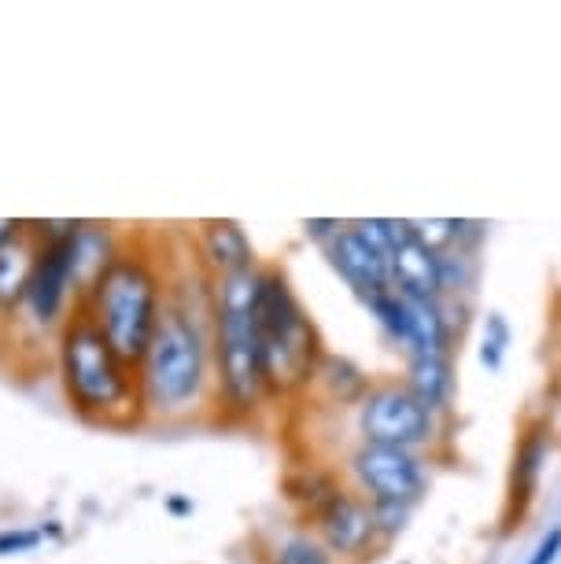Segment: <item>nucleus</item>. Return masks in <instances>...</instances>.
Segmentation results:
<instances>
[{"mask_svg":"<svg viewBox=\"0 0 561 564\" xmlns=\"http://www.w3.org/2000/svg\"><path fill=\"white\" fill-rule=\"evenodd\" d=\"M196 262L211 281L259 265L245 226H240V221H229V218L204 221V226L196 229Z\"/></svg>","mask_w":561,"mask_h":564,"instance_id":"f8f14e48","label":"nucleus"},{"mask_svg":"<svg viewBox=\"0 0 561 564\" xmlns=\"http://www.w3.org/2000/svg\"><path fill=\"white\" fill-rule=\"evenodd\" d=\"M126 232L130 229L115 226V221L78 218V226H74L71 240H67V254H71V270H74V281H78L82 295H86L89 284L111 265V259L122 248Z\"/></svg>","mask_w":561,"mask_h":564,"instance_id":"ddd939ff","label":"nucleus"},{"mask_svg":"<svg viewBox=\"0 0 561 564\" xmlns=\"http://www.w3.org/2000/svg\"><path fill=\"white\" fill-rule=\"evenodd\" d=\"M166 303V259L141 232H126L119 254L82 295L78 311L137 369Z\"/></svg>","mask_w":561,"mask_h":564,"instance_id":"7ed1b4c3","label":"nucleus"},{"mask_svg":"<svg viewBox=\"0 0 561 564\" xmlns=\"http://www.w3.org/2000/svg\"><path fill=\"white\" fill-rule=\"evenodd\" d=\"M259 355L270 395H295L317 377L322 339L292 284L278 270H262L259 295Z\"/></svg>","mask_w":561,"mask_h":564,"instance_id":"39448f33","label":"nucleus"},{"mask_svg":"<svg viewBox=\"0 0 561 564\" xmlns=\"http://www.w3.org/2000/svg\"><path fill=\"white\" fill-rule=\"evenodd\" d=\"M410 391L425 402L429 410L443 406L451 395V369L443 355H414L410 358Z\"/></svg>","mask_w":561,"mask_h":564,"instance_id":"2eb2a0df","label":"nucleus"},{"mask_svg":"<svg viewBox=\"0 0 561 564\" xmlns=\"http://www.w3.org/2000/svg\"><path fill=\"white\" fill-rule=\"evenodd\" d=\"M34 254H37V240L30 232V221L23 226V232H15L8 243H0V347L4 350H8V336H12L15 314L23 306L30 270H34Z\"/></svg>","mask_w":561,"mask_h":564,"instance_id":"4468645a","label":"nucleus"},{"mask_svg":"<svg viewBox=\"0 0 561 564\" xmlns=\"http://www.w3.org/2000/svg\"><path fill=\"white\" fill-rule=\"evenodd\" d=\"M358 432L369 446H410L425 443L432 432V410L410 388H374L358 402Z\"/></svg>","mask_w":561,"mask_h":564,"instance_id":"6e6552de","label":"nucleus"},{"mask_svg":"<svg viewBox=\"0 0 561 564\" xmlns=\"http://www.w3.org/2000/svg\"><path fill=\"white\" fill-rule=\"evenodd\" d=\"M166 506H171L174 517H188V513H193V502H188V498H182V495H171V502H166Z\"/></svg>","mask_w":561,"mask_h":564,"instance_id":"412c9836","label":"nucleus"},{"mask_svg":"<svg viewBox=\"0 0 561 564\" xmlns=\"http://www.w3.org/2000/svg\"><path fill=\"white\" fill-rule=\"evenodd\" d=\"M503 347H506V325H503V317H492V322H488V333H484V350H481V358L495 369V366L503 361Z\"/></svg>","mask_w":561,"mask_h":564,"instance_id":"a211bd4d","label":"nucleus"},{"mask_svg":"<svg viewBox=\"0 0 561 564\" xmlns=\"http://www.w3.org/2000/svg\"><path fill=\"white\" fill-rule=\"evenodd\" d=\"M270 564H333V557L314 535H289L273 546Z\"/></svg>","mask_w":561,"mask_h":564,"instance_id":"dca6fc26","label":"nucleus"},{"mask_svg":"<svg viewBox=\"0 0 561 564\" xmlns=\"http://www.w3.org/2000/svg\"><path fill=\"white\" fill-rule=\"evenodd\" d=\"M60 395L74 417L100 429L130 432L144 424L137 369L115 350L82 311L71 314L52 347Z\"/></svg>","mask_w":561,"mask_h":564,"instance_id":"f03ea898","label":"nucleus"},{"mask_svg":"<svg viewBox=\"0 0 561 564\" xmlns=\"http://www.w3.org/2000/svg\"><path fill=\"white\" fill-rule=\"evenodd\" d=\"M262 265L218 276L211 289L215 333V402L229 413H256L270 395L259 355Z\"/></svg>","mask_w":561,"mask_h":564,"instance_id":"20e7f679","label":"nucleus"},{"mask_svg":"<svg viewBox=\"0 0 561 564\" xmlns=\"http://www.w3.org/2000/svg\"><path fill=\"white\" fill-rule=\"evenodd\" d=\"M37 254L34 270H30L23 306L15 314L12 336H8V355L19 366H37L41 358H52L56 336L63 325L71 322V314L78 311L82 292L71 270L67 240L71 237H34Z\"/></svg>","mask_w":561,"mask_h":564,"instance_id":"423d86ee","label":"nucleus"},{"mask_svg":"<svg viewBox=\"0 0 561 564\" xmlns=\"http://www.w3.org/2000/svg\"><path fill=\"white\" fill-rule=\"evenodd\" d=\"M388 262L391 292L403 300H432L443 289V265L410 221H358Z\"/></svg>","mask_w":561,"mask_h":564,"instance_id":"0eeeda50","label":"nucleus"},{"mask_svg":"<svg viewBox=\"0 0 561 564\" xmlns=\"http://www.w3.org/2000/svg\"><path fill=\"white\" fill-rule=\"evenodd\" d=\"M352 473L374 506L399 509V506L414 502L421 495V487H425V476H421V465L414 462V454L399 451V446L363 443L352 454Z\"/></svg>","mask_w":561,"mask_h":564,"instance_id":"1a4fd4ad","label":"nucleus"},{"mask_svg":"<svg viewBox=\"0 0 561 564\" xmlns=\"http://www.w3.org/2000/svg\"><path fill=\"white\" fill-rule=\"evenodd\" d=\"M45 542V524H8L0 528V557H23V553L41 550Z\"/></svg>","mask_w":561,"mask_h":564,"instance_id":"f3484780","label":"nucleus"},{"mask_svg":"<svg viewBox=\"0 0 561 564\" xmlns=\"http://www.w3.org/2000/svg\"><path fill=\"white\" fill-rule=\"evenodd\" d=\"M558 553H561V528H550V531H547V539L536 546L532 561H528V564H554V561H558Z\"/></svg>","mask_w":561,"mask_h":564,"instance_id":"6ab92c4d","label":"nucleus"},{"mask_svg":"<svg viewBox=\"0 0 561 564\" xmlns=\"http://www.w3.org/2000/svg\"><path fill=\"white\" fill-rule=\"evenodd\" d=\"M330 259H333L336 270H341L344 281L363 295L391 289L385 254H380L377 243L369 240L358 226H341V232L330 240Z\"/></svg>","mask_w":561,"mask_h":564,"instance_id":"9b49d317","label":"nucleus"},{"mask_svg":"<svg viewBox=\"0 0 561 564\" xmlns=\"http://www.w3.org/2000/svg\"><path fill=\"white\" fill-rule=\"evenodd\" d=\"M26 218H0V243H8L15 237V232H23Z\"/></svg>","mask_w":561,"mask_h":564,"instance_id":"aec40b11","label":"nucleus"},{"mask_svg":"<svg viewBox=\"0 0 561 564\" xmlns=\"http://www.w3.org/2000/svg\"><path fill=\"white\" fill-rule=\"evenodd\" d=\"M311 524L317 531V542L330 550V557H358V553H366L369 539H374L377 517L374 506L358 502L347 491H336L322 509H314Z\"/></svg>","mask_w":561,"mask_h":564,"instance_id":"9d476101","label":"nucleus"},{"mask_svg":"<svg viewBox=\"0 0 561 564\" xmlns=\"http://www.w3.org/2000/svg\"><path fill=\"white\" fill-rule=\"evenodd\" d=\"M193 270L174 273L166 265V303L159 314L155 336L144 358L137 361L144 424H182L196 421L215 406V333H211V281Z\"/></svg>","mask_w":561,"mask_h":564,"instance_id":"f257e3e1","label":"nucleus"}]
</instances>
